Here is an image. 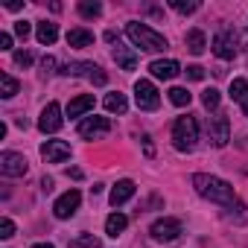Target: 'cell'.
Here are the masks:
<instances>
[{"mask_svg":"<svg viewBox=\"0 0 248 248\" xmlns=\"http://www.w3.org/2000/svg\"><path fill=\"white\" fill-rule=\"evenodd\" d=\"M193 187H196V193H199L202 199H207V202H213V204H233V202H236V199H233V187H231L228 181L216 178V175L196 172V175H193Z\"/></svg>","mask_w":248,"mask_h":248,"instance_id":"obj_1","label":"cell"},{"mask_svg":"<svg viewBox=\"0 0 248 248\" xmlns=\"http://www.w3.org/2000/svg\"><path fill=\"white\" fill-rule=\"evenodd\" d=\"M126 35L132 38L135 47H140V50H146V53H161V50H167V38H164L161 32H155L152 27H146V24H138V21L126 24Z\"/></svg>","mask_w":248,"mask_h":248,"instance_id":"obj_2","label":"cell"},{"mask_svg":"<svg viewBox=\"0 0 248 248\" xmlns=\"http://www.w3.org/2000/svg\"><path fill=\"white\" fill-rule=\"evenodd\" d=\"M196 140H199V123L196 117H178L175 120V126H172V146L178 152H190L196 149Z\"/></svg>","mask_w":248,"mask_h":248,"instance_id":"obj_3","label":"cell"},{"mask_svg":"<svg viewBox=\"0 0 248 248\" xmlns=\"http://www.w3.org/2000/svg\"><path fill=\"white\" fill-rule=\"evenodd\" d=\"M59 73H62V76H85V79H91L93 85H105V82H108V76L102 73V67H96V64H91V62H67Z\"/></svg>","mask_w":248,"mask_h":248,"instance_id":"obj_4","label":"cell"},{"mask_svg":"<svg viewBox=\"0 0 248 248\" xmlns=\"http://www.w3.org/2000/svg\"><path fill=\"white\" fill-rule=\"evenodd\" d=\"M135 102L140 111H155L161 105V96H158V88L149 82V79H138L135 82Z\"/></svg>","mask_w":248,"mask_h":248,"instance_id":"obj_5","label":"cell"},{"mask_svg":"<svg viewBox=\"0 0 248 248\" xmlns=\"http://www.w3.org/2000/svg\"><path fill=\"white\" fill-rule=\"evenodd\" d=\"M79 138H85V140H99V138H105L108 132H111V120L108 117H85L82 123H79Z\"/></svg>","mask_w":248,"mask_h":248,"instance_id":"obj_6","label":"cell"},{"mask_svg":"<svg viewBox=\"0 0 248 248\" xmlns=\"http://www.w3.org/2000/svg\"><path fill=\"white\" fill-rule=\"evenodd\" d=\"M0 172H3L6 178H21L30 172V164L21 152H3L0 155Z\"/></svg>","mask_w":248,"mask_h":248,"instance_id":"obj_7","label":"cell"},{"mask_svg":"<svg viewBox=\"0 0 248 248\" xmlns=\"http://www.w3.org/2000/svg\"><path fill=\"white\" fill-rule=\"evenodd\" d=\"M181 222L178 219H158V222H152V228H149V233H152V239L155 242H172V239H178L181 236Z\"/></svg>","mask_w":248,"mask_h":248,"instance_id":"obj_8","label":"cell"},{"mask_svg":"<svg viewBox=\"0 0 248 248\" xmlns=\"http://www.w3.org/2000/svg\"><path fill=\"white\" fill-rule=\"evenodd\" d=\"M62 108H59V102H47V108L41 111V117H38V129L44 132V135H56L59 129H62Z\"/></svg>","mask_w":248,"mask_h":248,"instance_id":"obj_9","label":"cell"},{"mask_svg":"<svg viewBox=\"0 0 248 248\" xmlns=\"http://www.w3.org/2000/svg\"><path fill=\"white\" fill-rule=\"evenodd\" d=\"M79 204H82V193H79V190H67L64 196H59V199H56L53 213H56L59 219H70V216L79 210Z\"/></svg>","mask_w":248,"mask_h":248,"instance_id":"obj_10","label":"cell"},{"mask_svg":"<svg viewBox=\"0 0 248 248\" xmlns=\"http://www.w3.org/2000/svg\"><path fill=\"white\" fill-rule=\"evenodd\" d=\"M207 132H210V140H213V146H225L228 140H231V123H228V117L225 114H216V117H210V123H207Z\"/></svg>","mask_w":248,"mask_h":248,"instance_id":"obj_11","label":"cell"},{"mask_svg":"<svg viewBox=\"0 0 248 248\" xmlns=\"http://www.w3.org/2000/svg\"><path fill=\"white\" fill-rule=\"evenodd\" d=\"M41 158L47 164H62V161L70 158V143H64V140H44L41 143Z\"/></svg>","mask_w":248,"mask_h":248,"instance_id":"obj_12","label":"cell"},{"mask_svg":"<svg viewBox=\"0 0 248 248\" xmlns=\"http://www.w3.org/2000/svg\"><path fill=\"white\" fill-rule=\"evenodd\" d=\"M213 53L219 56V59H233L236 56V35L231 32V30H222L216 38H213Z\"/></svg>","mask_w":248,"mask_h":248,"instance_id":"obj_13","label":"cell"},{"mask_svg":"<svg viewBox=\"0 0 248 248\" xmlns=\"http://www.w3.org/2000/svg\"><path fill=\"white\" fill-rule=\"evenodd\" d=\"M149 70H152V76L155 79H175L178 73H181V64L175 62V59H158V62H152L149 64Z\"/></svg>","mask_w":248,"mask_h":248,"instance_id":"obj_14","label":"cell"},{"mask_svg":"<svg viewBox=\"0 0 248 248\" xmlns=\"http://www.w3.org/2000/svg\"><path fill=\"white\" fill-rule=\"evenodd\" d=\"M135 190H138V187H135V181H132V178H123V181H117V184H114V190H111V204H114V207L126 204V202L135 196Z\"/></svg>","mask_w":248,"mask_h":248,"instance_id":"obj_15","label":"cell"},{"mask_svg":"<svg viewBox=\"0 0 248 248\" xmlns=\"http://www.w3.org/2000/svg\"><path fill=\"white\" fill-rule=\"evenodd\" d=\"M111 56H114V62H117V64H120L123 70H135V67H138V53H135L132 47H123L120 41L114 44Z\"/></svg>","mask_w":248,"mask_h":248,"instance_id":"obj_16","label":"cell"},{"mask_svg":"<svg viewBox=\"0 0 248 248\" xmlns=\"http://www.w3.org/2000/svg\"><path fill=\"white\" fill-rule=\"evenodd\" d=\"M91 108H93V93H82V96L70 99V105H67V117H82V114L91 111Z\"/></svg>","mask_w":248,"mask_h":248,"instance_id":"obj_17","label":"cell"},{"mask_svg":"<svg viewBox=\"0 0 248 248\" xmlns=\"http://www.w3.org/2000/svg\"><path fill=\"white\" fill-rule=\"evenodd\" d=\"M35 38H38V44H53L59 38V27L53 21H41L38 30H35Z\"/></svg>","mask_w":248,"mask_h":248,"instance_id":"obj_18","label":"cell"},{"mask_svg":"<svg viewBox=\"0 0 248 248\" xmlns=\"http://www.w3.org/2000/svg\"><path fill=\"white\" fill-rule=\"evenodd\" d=\"M93 44V32L91 30H70L67 32V47H91Z\"/></svg>","mask_w":248,"mask_h":248,"instance_id":"obj_19","label":"cell"},{"mask_svg":"<svg viewBox=\"0 0 248 248\" xmlns=\"http://www.w3.org/2000/svg\"><path fill=\"white\" fill-rule=\"evenodd\" d=\"M126 225H129V219L123 216V213H111V216L105 219V233L117 239V236H120L123 231H126Z\"/></svg>","mask_w":248,"mask_h":248,"instance_id":"obj_20","label":"cell"},{"mask_svg":"<svg viewBox=\"0 0 248 248\" xmlns=\"http://www.w3.org/2000/svg\"><path fill=\"white\" fill-rule=\"evenodd\" d=\"M126 108H129L126 93H108L105 96V111H111V114H126Z\"/></svg>","mask_w":248,"mask_h":248,"instance_id":"obj_21","label":"cell"},{"mask_svg":"<svg viewBox=\"0 0 248 248\" xmlns=\"http://www.w3.org/2000/svg\"><path fill=\"white\" fill-rule=\"evenodd\" d=\"M187 50H190L193 56H202V53H204V32H202V30H190V32H187Z\"/></svg>","mask_w":248,"mask_h":248,"instance_id":"obj_22","label":"cell"},{"mask_svg":"<svg viewBox=\"0 0 248 248\" xmlns=\"http://www.w3.org/2000/svg\"><path fill=\"white\" fill-rule=\"evenodd\" d=\"M15 93H18V79H12L9 73H0V96L12 99Z\"/></svg>","mask_w":248,"mask_h":248,"instance_id":"obj_23","label":"cell"},{"mask_svg":"<svg viewBox=\"0 0 248 248\" xmlns=\"http://www.w3.org/2000/svg\"><path fill=\"white\" fill-rule=\"evenodd\" d=\"M190 99H193V93H190L187 88H170V102H172V105L184 108V105H190Z\"/></svg>","mask_w":248,"mask_h":248,"instance_id":"obj_24","label":"cell"},{"mask_svg":"<svg viewBox=\"0 0 248 248\" xmlns=\"http://www.w3.org/2000/svg\"><path fill=\"white\" fill-rule=\"evenodd\" d=\"M79 15L82 18H99L102 15V3H96V0H82V3H79Z\"/></svg>","mask_w":248,"mask_h":248,"instance_id":"obj_25","label":"cell"},{"mask_svg":"<svg viewBox=\"0 0 248 248\" xmlns=\"http://www.w3.org/2000/svg\"><path fill=\"white\" fill-rule=\"evenodd\" d=\"M231 96H233V102H245L248 99V82L245 79H233L231 82Z\"/></svg>","mask_w":248,"mask_h":248,"instance_id":"obj_26","label":"cell"},{"mask_svg":"<svg viewBox=\"0 0 248 248\" xmlns=\"http://www.w3.org/2000/svg\"><path fill=\"white\" fill-rule=\"evenodd\" d=\"M70 248H99V239L93 233H79L76 239H70Z\"/></svg>","mask_w":248,"mask_h":248,"instance_id":"obj_27","label":"cell"},{"mask_svg":"<svg viewBox=\"0 0 248 248\" xmlns=\"http://www.w3.org/2000/svg\"><path fill=\"white\" fill-rule=\"evenodd\" d=\"M219 99H222V96H219V91H216V88H207V91L202 93V102H204V108H207V111L219 108Z\"/></svg>","mask_w":248,"mask_h":248,"instance_id":"obj_28","label":"cell"},{"mask_svg":"<svg viewBox=\"0 0 248 248\" xmlns=\"http://www.w3.org/2000/svg\"><path fill=\"white\" fill-rule=\"evenodd\" d=\"M175 12H181V15H193L196 9H199V3H196V0H190V3H187V0H172V3H170Z\"/></svg>","mask_w":248,"mask_h":248,"instance_id":"obj_29","label":"cell"},{"mask_svg":"<svg viewBox=\"0 0 248 248\" xmlns=\"http://www.w3.org/2000/svg\"><path fill=\"white\" fill-rule=\"evenodd\" d=\"M12 236H15V222L3 216L0 219V239H12Z\"/></svg>","mask_w":248,"mask_h":248,"instance_id":"obj_30","label":"cell"},{"mask_svg":"<svg viewBox=\"0 0 248 248\" xmlns=\"http://www.w3.org/2000/svg\"><path fill=\"white\" fill-rule=\"evenodd\" d=\"M15 64H21V67H30V64H32V53H27V50H18V53H15Z\"/></svg>","mask_w":248,"mask_h":248,"instance_id":"obj_31","label":"cell"},{"mask_svg":"<svg viewBox=\"0 0 248 248\" xmlns=\"http://www.w3.org/2000/svg\"><path fill=\"white\" fill-rule=\"evenodd\" d=\"M30 32H32V27H30L27 21H18V24H15V35H18V38H27Z\"/></svg>","mask_w":248,"mask_h":248,"instance_id":"obj_32","label":"cell"},{"mask_svg":"<svg viewBox=\"0 0 248 248\" xmlns=\"http://www.w3.org/2000/svg\"><path fill=\"white\" fill-rule=\"evenodd\" d=\"M53 70H56V59H53V56H47V59H41V73H44V76H50Z\"/></svg>","mask_w":248,"mask_h":248,"instance_id":"obj_33","label":"cell"},{"mask_svg":"<svg viewBox=\"0 0 248 248\" xmlns=\"http://www.w3.org/2000/svg\"><path fill=\"white\" fill-rule=\"evenodd\" d=\"M184 73H187V79H196V82H199V79H204V67H199V64H193V67H187Z\"/></svg>","mask_w":248,"mask_h":248,"instance_id":"obj_34","label":"cell"},{"mask_svg":"<svg viewBox=\"0 0 248 248\" xmlns=\"http://www.w3.org/2000/svg\"><path fill=\"white\" fill-rule=\"evenodd\" d=\"M0 50H12V35L9 32H0Z\"/></svg>","mask_w":248,"mask_h":248,"instance_id":"obj_35","label":"cell"},{"mask_svg":"<svg viewBox=\"0 0 248 248\" xmlns=\"http://www.w3.org/2000/svg\"><path fill=\"white\" fill-rule=\"evenodd\" d=\"M6 9H12V12H18V9H24V3H21V0H9V3H6Z\"/></svg>","mask_w":248,"mask_h":248,"instance_id":"obj_36","label":"cell"},{"mask_svg":"<svg viewBox=\"0 0 248 248\" xmlns=\"http://www.w3.org/2000/svg\"><path fill=\"white\" fill-rule=\"evenodd\" d=\"M41 190L50 193V190H53V178H44V181H41Z\"/></svg>","mask_w":248,"mask_h":248,"instance_id":"obj_37","label":"cell"},{"mask_svg":"<svg viewBox=\"0 0 248 248\" xmlns=\"http://www.w3.org/2000/svg\"><path fill=\"white\" fill-rule=\"evenodd\" d=\"M32 248H53V245H50V242H35Z\"/></svg>","mask_w":248,"mask_h":248,"instance_id":"obj_38","label":"cell"},{"mask_svg":"<svg viewBox=\"0 0 248 248\" xmlns=\"http://www.w3.org/2000/svg\"><path fill=\"white\" fill-rule=\"evenodd\" d=\"M239 105H242V111H245V117H248V99H245V102H239Z\"/></svg>","mask_w":248,"mask_h":248,"instance_id":"obj_39","label":"cell"}]
</instances>
